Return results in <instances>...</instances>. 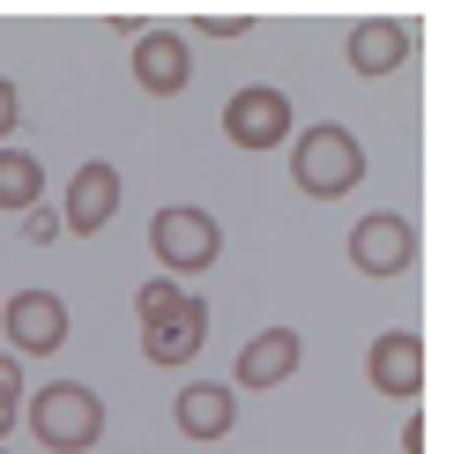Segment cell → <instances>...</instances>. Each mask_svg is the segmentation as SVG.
I'll return each instance as SVG.
<instances>
[{"label":"cell","mask_w":454,"mask_h":454,"mask_svg":"<svg viewBox=\"0 0 454 454\" xmlns=\"http://www.w3.org/2000/svg\"><path fill=\"white\" fill-rule=\"evenodd\" d=\"M172 418H179V432H186V440L216 447L223 432L239 425V395L223 387V380H186V387L172 395Z\"/></svg>","instance_id":"cell-13"},{"label":"cell","mask_w":454,"mask_h":454,"mask_svg":"<svg viewBox=\"0 0 454 454\" xmlns=\"http://www.w3.org/2000/svg\"><path fill=\"white\" fill-rule=\"evenodd\" d=\"M15 425H23V410H0V440H8V432H15Z\"/></svg>","instance_id":"cell-20"},{"label":"cell","mask_w":454,"mask_h":454,"mask_svg":"<svg viewBox=\"0 0 454 454\" xmlns=\"http://www.w3.org/2000/svg\"><path fill=\"white\" fill-rule=\"evenodd\" d=\"M350 269L372 283H395L403 269H418V223L403 209H372L350 223Z\"/></svg>","instance_id":"cell-6"},{"label":"cell","mask_w":454,"mask_h":454,"mask_svg":"<svg viewBox=\"0 0 454 454\" xmlns=\"http://www.w3.org/2000/svg\"><path fill=\"white\" fill-rule=\"evenodd\" d=\"M298 357H306V335L298 328H261V335H246V350H239V365H231V380L223 387H283L298 372Z\"/></svg>","instance_id":"cell-12"},{"label":"cell","mask_w":454,"mask_h":454,"mask_svg":"<svg viewBox=\"0 0 454 454\" xmlns=\"http://www.w3.org/2000/svg\"><path fill=\"white\" fill-rule=\"evenodd\" d=\"M149 254H157V269L164 276H201V269H216V254H223V223L201 209V201H164L157 216H149Z\"/></svg>","instance_id":"cell-4"},{"label":"cell","mask_w":454,"mask_h":454,"mask_svg":"<svg viewBox=\"0 0 454 454\" xmlns=\"http://www.w3.org/2000/svg\"><path fill=\"white\" fill-rule=\"evenodd\" d=\"M365 380L387 395V403H418L425 395V335L418 328H380L365 350Z\"/></svg>","instance_id":"cell-9"},{"label":"cell","mask_w":454,"mask_h":454,"mask_svg":"<svg viewBox=\"0 0 454 454\" xmlns=\"http://www.w3.org/2000/svg\"><path fill=\"white\" fill-rule=\"evenodd\" d=\"M298 112H291V98H283L276 82H246V90H231V98H223V142L231 149H246V157H269V149H283L298 135Z\"/></svg>","instance_id":"cell-5"},{"label":"cell","mask_w":454,"mask_h":454,"mask_svg":"<svg viewBox=\"0 0 454 454\" xmlns=\"http://www.w3.org/2000/svg\"><path fill=\"white\" fill-rule=\"evenodd\" d=\"M120 194H127V179L112 172L105 157H90L82 172L67 179V201H60V231H74V239H98L112 216H120Z\"/></svg>","instance_id":"cell-10"},{"label":"cell","mask_w":454,"mask_h":454,"mask_svg":"<svg viewBox=\"0 0 454 454\" xmlns=\"http://www.w3.org/2000/svg\"><path fill=\"white\" fill-rule=\"evenodd\" d=\"M291 179L306 201H343L365 186V142L343 120H313L291 135Z\"/></svg>","instance_id":"cell-3"},{"label":"cell","mask_w":454,"mask_h":454,"mask_svg":"<svg viewBox=\"0 0 454 454\" xmlns=\"http://www.w3.org/2000/svg\"><path fill=\"white\" fill-rule=\"evenodd\" d=\"M23 239H30V246H52V239H60V209H45V201L23 209Z\"/></svg>","instance_id":"cell-16"},{"label":"cell","mask_w":454,"mask_h":454,"mask_svg":"<svg viewBox=\"0 0 454 454\" xmlns=\"http://www.w3.org/2000/svg\"><path fill=\"white\" fill-rule=\"evenodd\" d=\"M15 127H23V90H15V74H0V149H8Z\"/></svg>","instance_id":"cell-15"},{"label":"cell","mask_w":454,"mask_h":454,"mask_svg":"<svg viewBox=\"0 0 454 454\" xmlns=\"http://www.w3.org/2000/svg\"><path fill=\"white\" fill-rule=\"evenodd\" d=\"M45 201V164H37V149H0V209L8 216H23V209H37Z\"/></svg>","instance_id":"cell-14"},{"label":"cell","mask_w":454,"mask_h":454,"mask_svg":"<svg viewBox=\"0 0 454 454\" xmlns=\"http://www.w3.org/2000/svg\"><path fill=\"white\" fill-rule=\"evenodd\" d=\"M410 45H418V30L395 23V15H357V23L343 30V60H350V74H365V82L395 74L410 60Z\"/></svg>","instance_id":"cell-11"},{"label":"cell","mask_w":454,"mask_h":454,"mask_svg":"<svg viewBox=\"0 0 454 454\" xmlns=\"http://www.w3.org/2000/svg\"><path fill=\"white\" fill-rule=\"evenodd\" d=\"M67 298L60 291H15L8 313H0V335H8V357L23 365V357H60L67 343Z\"/></svg>","instance_id":"cell-7"},{"label":"cell","mask_w":454,"mask_h":454,"mask_svg":"<svg viewBox=\"0 0 454 454\" xmlns=\"http://www.w3.org/2000/svg\"><path fill=\"white\" fill-rule=\"evenodd\" d=\"M23 425L45 454H90L105 440V395L90 380H45L37 395H23Z\"/></svg>","instance_id":"cell-2"},{"label":"cell","mask_w":454,"mask_h":454,"mask_svg":"<svg viewBox=\"0 0 454 454\" xmlns=\"http://www.w3.org/2000/svg\"><path fill=\"white\" fill-rule=\"evenodd\" d=\"M135 82L149 98H186V82H194V45H186V30H172V23H142L135 30Z\"/></svg>","instance_id":"cell-8"},{"label":"cell","mask_w":454,"mask_h":454,"mask_svg":"<svg viewBox=\"0 0 454 454\" xmlns=\"http://www.w3.org/2000/svg\"><path fill=\"white\" fill-rule=\"evenodd\" d=\"M135 320H142V357L149 365H186L209 343V298H194L172 276H149L135 291Z\"/></svg>","instance_id":"cell-1"},{"label":"cell","mask_w":454,"mask_h":454,"mask_svg":"<svg viewBox=\"0 0 454 454\" xmlns=\"http://www.w3.org/2000/svg\"><path fill=\"white\" fill-rule=\"evenodd\" d=\"M246 30H254L246 15H201V23H194V37H216V45H223V37H246Z\"/></svg>","instance_id":"cell-18"},{"label":"cell","mask_w":454,"mask_h":454,"mask_svg":"<svg viewBox=\"0 0 454 454\" xmlns=\"http://www.w3.org/2000/svg\"><path fill=\"white\" fill-rule=\"evenodd\" d=\"M403 454H425V418H403Z\"/></svg>","instance_id":"cell-19"},{"label":"cell","mask_w":454,"mask_h":454,"mask_svg":"<svg viewBox=\"0 0 454 454\" xmlns=\"http://www.w3.org/2000/svg\"><path fill=\"white\" fill-rule=\"evenodd\" d=\"M0 410H23V365L0 350Z\"/></svg>","instance_id":"cell-17"}]
</instances>
